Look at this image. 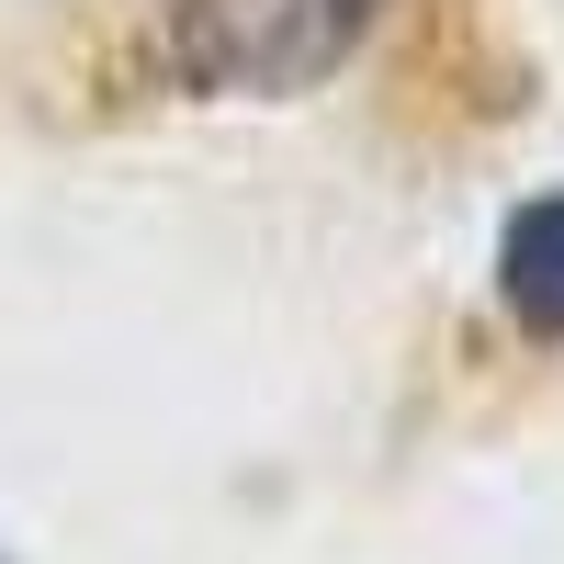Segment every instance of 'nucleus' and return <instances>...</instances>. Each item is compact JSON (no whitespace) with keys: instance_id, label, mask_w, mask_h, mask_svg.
Wrapping results in <instances>:
<instances>
[{"instance_id":"nucleus-1","label":"nucleus","mask_w":564,"mask_h":564,"mask_svg":"<svg viewBox=\"0 0 564 564\" xmlns=\"http://www.w3.org/2000/svg\"><path fill=\"white\" fill-rule=\"evenodd\" d=\"M384 0H181L170 12V68L181 90H215V102H294V90H327Z\"/></svg>"},{"instance_id":"nucleus-2","label":"nucleus","mask_w":564,"mask_h":564,"mask_svg":"<svg viewBox=\"0 0 564 564\" xmlns=\"http://www.w3.org/2000/svg\"><path fill=\"white\" fill-rule=\"evenodd\" d=\"M497 305L520 339L564 350V193H531L497 226Z\"/></svg>"}]
</instances>
